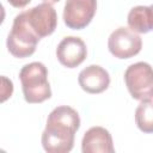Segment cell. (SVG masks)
Masks as SVG:
<instances>
[{"mask_svg": "<svg viewBox=\"0 0 153 153\" xmlns=\"http://www.w3.org/2000/svg\"><path fill=\"white\" fill-rule=\"evenodd\" d=\"M44 2H47V4H50V5H53V4H56V2H59L60 0H43Z\"/></svg>", "mask_w": 153, "mask_h": 153, "instance_id": "5bb4252c", "label": "cell"}, {"mask_svg": "<svg viewBox=\"0 0 153 153\" xmlns=\"http://www.w3.org/2000/svg\"><path fill=\"white\" fill-rule=\"evenodd\" d=\"M82 153H114L111 134L103 127H92L82 136L81 140Z\"/></svg>", "mask_w": 153, "mask_h": 153, "instance_id": "30bf717a", "label": "cell"}, {"mask_svg": "<svg viewBox=\"0 0 153 153\" xmlns=\"http://www.w3.org/2000/svg\"><path fill=\"white\" fill-rule=\"evenodd\" d=\"M80 127L79 114L71 106H56L48 116L42 133V146L48 153H67L74 146V136Z\"/></svg>", "mask_w": 153, "mask_h": 153, "instance_id": "6da1fadb", "label": "cell"}, {"mask_svg": "<svg viewBox=\"0 0 153 153\" xmlns=\"http://www.w3.org/2000/svg\"><path fill=\"white\" fill-rule=\"evenodd\" d=\"M24 99L30 104L42 103L51 97L48 69L42 62H30L19 72Z\"/></svg>", "mask_w": 153, "mask_h": 153, "instance_id": "7a4b0ae2", "label": "cell"}, {"mask_svg": "<svg viewBox=\"0 0 153 153\" xmlns=\"http://www.w3.org/2000/svg\"><path fill=\"white\" fill-rule=\"evenodd\" d=\"M96 10L97 0H66L63 22L69 29L81 30L91 23Z\"/></svg>", "mask_w": 153, "mask_h": 153, "instance_id": "52a82bcc", "label": "cell"}, {"mask_svg": "<svg viewBox=\"0 0 153 153\" xmlns=\"http://www.w3.org/2000/svg\"><path fill=\"white\" fill-rule=\"evenodd\" d=\"M78 82L80 87L87 93H102L110 85V75L103 67L98 65H91L79 73Z\"/></svg>", "mask_w": 153, "mask_h": 153, "instance_id": "9c48e42d", "label": "cell"}, {"mask_svg": "<svg viewBox=\"0 0 153 153\" xmlns=\"http://www.w3.org/2000/svg\"><path fill=\"white\" fill-rule=\"evenodd\" d=\"M108 48L117 59H130L140 53L142 39L131 29L121 26L114 30L109 36Z\"/></svg>", "mask_w": 153, "mask_h": 153, "instance_id": "8992f818", "label": "cell"}, {"mask_svg": "<svg viewBox=\"0 0 153 153\" xmlns=\"http://www.w3.org/2000/svg\"><path fill=\"white\" fill-rule=\"evenodd\" d=\"M128 26L137 33H147L153 30V14L149 6H135L127 17Z\"/></svg>", "mask_w": 153, "mask_h": 153, "instance_id": "8fae6325", "label": "cell"}, {"mask_svg": "<svg viewBox=\"0 0 153 153\" xmlns=\"http://www.w3.org/2000/svg\"><path fill=\"white\" fill-rule=\"evenodd\" d=\"M126 86L134 99H153V67L143 61L130 65L124 72Z\"/></svg>", "mask_w": 153, "mask_h": 153, "instance_id": "277c9868", "label": "cell"}, {"mask_svg": "<svg viewBox=\"0 0 153 153\" xmlns=\"http://www.w3.org/2000/svg\"><path fill=\"white\" fill-rule=\"evenodd\" d=\"M87 55V48L85 42L80 37L67 36L62 38L56 48V57L59 62L67 67L74 68L84 62Z\"/></svg>", "mask_w": 153, "mask_h": 153, "instance_id": "ba28073f", "label": "cell"}, {"mask_svg": "<svg viewBox=\"0 0 153 153\" xmlns=\"http://www.w3.org/2000/svg\"><path fill=\"white\" fill-rule=\"evenodd\" d=\"M149 7H151V10H152V14H153V5H151Z\"/></svg>", "mask_w": 153, "mask_h": 153, "instance_id": "9a60e30c", "label": "cell"}, {"mask_svg": "<svg viewBox=\"0 0 153 153\" xmlns=\"http://www.w3.org/2000/svg\"><path fill=\"white\" fill-rule=\"evenodd\" d=\"M30 1L31 0H7V2L10 5H12L13 7H16V8H23L26 5H29Z\"/></svg>", "mask_w": 153, "mask_h": 153, "instance_id": "4fadbf2b", "label": "cell"}, {"mask_svg": "<svg viewBox=\"0 0 153 153\" xmlns=\"http://www.w3.org/2000/svg\"><path fill=\"white\" fill-rule=\"evenodd\" d=\"M39 37L26 24L22 13L17 14L6 41L8 51L18 59L29 57L35 53Z\"/></svg>", "mask_w": 153, "mask_h": 153, "instance_id": "3957f363", "label": "cell"}, {"mask_svg": "<svg viewBox=\"0 0 153 153\" xmlns=\"http://www.w3.org/2000/svg\"><path fill=\"white\" fill-rule=\"evenodd\" d=\"M20 13L39 39L51 35L56 29L57 14L50 4L43 2Z\"/></svg>", "mask_w": 153, "mask_h": 153, "instance_id": "5b68a950", "label": "cell"}, {"mask_svg": "<svg viewBox=\"0 0 153 153\" xmlns=\"http://www.w3.org/2000/svg\"><path fill=\"white\" fill-rule=\"evenodd\" d=\"M135 123L141 131L153 133V99L141 100L135 110Z\"/></svg>", "mask_w": 153, "mask_h": 153, "instance_id": "7c38bea8", "label": "cell"}]
</instances>
